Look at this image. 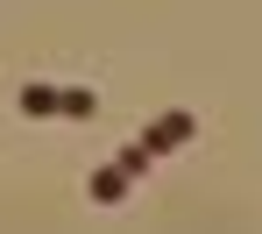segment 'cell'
<instances>
[{"label": "cell", "mask_w": 262, "mask_h": 234, "mask_svg": "<svg viewBox=\"0 0 262 234\" xmlns=\"http://www.w3.org/2000/svg\"><path fill=\"white\" fill-rule=\"evenodd\" d=\"M184 135H191V114H170V121H156V128L142 135V149L156 156V149H177V142H184Z\"/></svg>", "instance_id": "obj_1"}, {"label": "cell", "mask_w": 262, "mask_h": 234, "mask_svg": "<svg viewBox=\"0 0 262 234\" xmlns=\"http://www.w3.org/2000/svg\"><path fill=\"white\" fill-rule=\"evenodd\" d=\"M121 192H128V171H121V163L92 178V199H99V206H121Z\"/></svg>", "instance_id": "obj_2"}, {"label": "cell", "mask_w": 262, "mask_h": 234, "mask_svg": "<svg viewBox=\"0 0 262 234\" xmlns=\"http://www.w3.org/2000/svg\"><path fill=\"white\" fill-rule=\"evenodd\" d=\"M57 107H64L57 86H21V114H57Z\"/></svg>", "instance_id": "obj_3"}, {"label": "cell", "mask_w": 262, "mask_h": 234, "mask_svg": "<svg viewBox=\"0 0 262 234\" xmlns=\"http://www.w3.org/2000/svg\"><path fill=\"white\" fill-rule=\"evenodd\" d=\"M92 107H99V99H92V93H85V86H78V93H64V107H57V114H71V121H85Z\"/></svg>", "instance_id": "obj_4"}]
</instances>
